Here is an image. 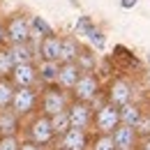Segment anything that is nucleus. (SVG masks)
<instances>
[{"label":"nucleus","mask_w":150,"mask_h":150,"mask_svg":"<svg viewBox=\"0 0 150 150\" xmlns=\"http://www.w3.org/2000/svg\"><path fill=\"white\" fill-rule=\"evenodd\" d=\"M60 150H62V148H60Z\"/></svg>","instance_id":"72a5a7b5"},{"label":"nucleus","mask_w":150,"mask_h":150,"mask_svg":"<svg viewBox=\"0 0 150 150\" xmlns=\"http://www.w3.org/2000/svg\"><path fill=\"white\" fill-rule=\"evenodd\" d=\"M90 150H118L113 134H95L90 141Z\"/></svg>","instance_id":"393cba45"},{"label":"nucleus","mask_w":150,"mask_h":150,"mask_svg":"<svg viewBox=\"0 0 150 150\" xmlns=\"http://www.w3.org/2000/svg\"><path fill=\"white\" fill-rule=\"evenodd\" d=\"M76 33H79L81 37H86L88 46H93L95 51H102L104 44H106L104 33L90 21V16H79V21H76Z\"/></svg>","instance_id":"9d476101"},{"label":"nucleus","mask_w":150,"mask_h":150,"mask_svg":"<svg viewBox=\"0 0 150 150\" xmlns=\"http://www.w3.org/2000/svg\"><path fill=\"white\" fill-rule=\"evenodd\" d=\"M21 141L16 139V134H7V136H0V150H19Z\"/></svg>","instance_id":"bb28decb"},{"label":"nucleus","mask_w":150,"mask_h":150,"mask_svg":"<svg viewBox=\"0 0 150 150\" xmlns=\"http://www.w3.org/2000/svg\"><path fill=\"white\" fill-rule=\"evenodd\" d=\"M79 76H81V67L76 62H60V72H58L56 86L62 88V90H67V93H72V88L76 86Z\"/></svg>","instance_id":"4468645a"},{"label":"nucleus","mask_w":150,"mask_h":150,"mask_svg":"<svg viewBox=\"0 0 150 150\" xmlns=\"http://www.w3.org/2000/svg\"><path fill=\"white\" fill-rule=\"evenodd\" d=\"M9 109H12L14 113H19L21 118L35 113L39 109V93L35 90V88H16Z\"/></svg>","instance_id":"0eeeda50"},{"label":"nucleus","mask_w":150,"mask_h":150,"mask_svg":"<svg viewBox=\"0 0 150 150\" xmlns=\"http://www.w3.org/2000/svg\"><path fill=\"white\" fill-rule=\"evenodd\" d=\"M5 35L9 44H21V42H30V19H25L23 14H14L5 23Z\"/></svg>","instance_id":"1a4fd4ad"},{"label":"nucleus","mask_w":150,"mask_h":150,"mask_svg":"<svg viewBox=\"0 0 150 150\" xmlns=\"http://www.w3.org/2000/svg\"><path fill=\"white\" fill-rule=\"evenodd\" d=\"M46 35H53V28L42 16H30V39L42 42V37H46Z\"/></svg>","instance_id":"4be33fe9"},{"label":"nucleus","mask_w":150,"mask_h":150,"mask_svg":"<svg viewBox=\"0 0 150 150\" xmlns=\"http://www.w3.org/2000/svg\"><path fill=\"white\" fill-rule=\"evenodd\" d=\"M9 56H12V62L14 65H23V62H33V56H35V49L30 46V42H21V44H9L7 46Z\"/></svg>","instance_id":"a211bd4d"},{"label":"nucleus","mask_w":150,"mask_h":150,"mask_svg":"<svg viewBox=\"0 0 150 150\" xmlns=\"http://www.w3.org/2000/svg\"><path fill=\"white\" fill-rule=\"evenodd\" d=\"M60 44H62V37H58L56 33L42 37L39 49H37L39 60H56V62H60Z\"/></svg>","instance_id":"2eb2a0df"},{"label":"nucleus","mask_w":150,"mask_h":150,"mask_svg":"<svg viewBox=\"0 0 150 150\" xmlns=\"http://www.w3.org/2000/svg\"><path fill=\"white\" fill-rule=\"evenodd\" d=\"M5 39H7V35H5V25L0 23V46L5 44Z\"/></svg>","instance_id":"2f4dec72"},{"label":"nucleus","mask_w":150,"mask_h":150,"mask_svg":"<svg viewBox=\"0 0 150 150\" xmlns=\"http://www.w3.org/2000/svg\"><path fill=\"white\" fill-rule=\"evenodd\" d=\"M143 111H146V106L132 99L125 106H120V122H122V125H129V127H136V122L141 120Z\"/></svg>","instance_id":"f3484780"},{"label":"nucleus","mask_w":150,"mask_h":150,"mask_svg":"<svg viewBox=\"0 0 150 150\" xmlns=\"http://www.w3.org/2000/svg\"><path fill=\"white\" fill-rule=\"evenodd\" d=\"M37 72H39V81L44 86H56L58 72H60V62H56V60H39Z\"/></svg>","instance_id":"aec40b11"},{"label":"nucleus","mask_w":150,"mask_h":150,"mask_svg":"<svg viewBox=\"0 0 150 150\" xmlns=\"http://www.w3.org/2000/svg\"><path fill=\"white\" fill-rule=\"evenodd\" d=\"M51 125H53V132H56V136L60 139L65 132L72 129V120H69V113L67 111H60L56 115H51Z\"/></svg>","instance_id":"5701e85b"},{"label":"nucleus","mask_w":150,"mask_h":150,"mask_svg":"<svg viewBox=\"0 0 150 150\" xmlns=\"http://www.w3.org/2000/svg\"><path fill=\"white\" fill-rule=\"evenodd\" d=\"M109 62L113 65V72H115V74H122V76L136 74V72H139V74H143V72H146V67L141 65V60L134 56L127 46H120V44L113 49Z\"/></svg>","instance_id":"39448f33"},{"label":"nucleus","mask_w":150,"mask_h":150,"mask_svg":"<svg viewBox=\"0 0 150 150\" xmlns=\"http://www.w3.org/2000/svg\"><path fill=\"white\" fill-rule=\"evenodd\" d=\"M90 134L88 129H79L72 127L69 132H65L60 136V148L62 150H90Z\"/></svg>","instance_id":"f8f14e48"},{"label":"nucleus","mask_w":150,"mask_h":150,"mask_svg":"<svg viewBox=\"0 0 150 150\" xmlns=\"http://www.w3.org/2000/svg\"><path fill=\"white\" fill-rule=\"evenodd\" d=\"M14 90H16V86L12 83V79H0V109H9L12 106Z\"/></svg>","instance_id":"b1692460"},{"label":"nucleus","mask_w":150,"mask_h":150,"mask_svg":"<svg viewBox=\"0 0 150 150\" xmlns=\"http://www.w3.org/2000/svg\"><path fill=\"white\" fill-rule=\"evenodd\" d=\"M81 46H83V44L76 37H72V35L62 37V44H60V62H76Z\"/></svg>","instance_id":"6ab92c4d"},{"label":"nucleus","mask_w":150,"mask_h":150,"mask_svg":"<svg viewBox=\"0 0 150 150\" xmlns=\"http://www.w3.org/2000/svg\"><path fill=\"white\" fill-rule=\"evenodd\" d=\"M25 134L30 141H35L39 146H49L53 139H56V132H53V125H51V118L39 113L35 115L28 125H25Z\"/></svg>","instance_id":"423d86ee"},{"label":"nucleus","mask_w":150,"mask_h":150,"mask_svg":"<svg viewBox=\"0 0 150 150\" xmlns=\"http://www.w3.org/2000/svg\"><path fill=\"white\" fill-rule=\"evenodd\" d=\"M14 69V62H12V56L7 49H0V79H9Z\"/></svg>","instance_id":"a878e982"},{"label":"nucleus","mask_w":150,"mask_h":150,"mask_svg":"<svg viewBox=\"0 0 150 150\" xmlns=\"http://www.w3.org/2000/svg\"><path fill=\"white\" fill-rule=\"evenodd\" d=\"M139 132L134 129V127H129V125H118L115 129H113V141H115V146H118V150H136V146H139Z\"/></svg>","instance_id":"ddd939ff"},{"label":"nucleus","mask_w":150,"mask_h":150,"mask_svg":"<svg viewBox=\"0 0 150 150\" xmlns=\"http://www.w3.org/2000/svg\"><path fill=\"white\" fill-rule=\"evenodd\" d=\"M148 67H150V56H148Z\"/></svg>","instance_id":"473e14b6"},{"label":"nucleus","mask_w":150,"mask_h":150,"mask_svg":"<svg viewBox=\"0 0 150 150\" xmlns=\"http://www.w3.org/2000/svg\"><path fill=\"white\" fill-rule=\"evenodd\" d=\"M67 113H69L72 127H79V129H90L93 127V120H95V106L93 104L72 99L69 106H67Z\"/></svg>","instance_id":"6e6552de"},{"label":"nucleus","mask_w":150,"mask_h":150,"mask_svg":"<svg viewBox=\"0 0 150 150\" xmlns=\"http://www.w3.org/2000/svg\"><path fill=\"white\" fill-rule=\"evenodd\" d=\"M136 150H150V136H141V139H139Z\"/></svg>","instance_id":"c756f323"},{"label":"nucleus","mask_w":150,"mask_h":150,"mask_svg":"<svg viewBox=\"0 0 150 150\" xmlns=\"http://www.w3.org/2000/svg\"><path fill=\"white\" fill-rule=\"evenodd\" d=\"M95 106V120L93 127L97 134H113V129L120 125V106L104 99V95L93 104Z\"/></svg>","instance_id":"f03ea898"},{"label":"nucleus","mask_w":150,"mask_h":150,"mask_svg":"<svg viewBox=\"0 0 150 150\" xmlns=\"http://www.w3.org/2000/svg\"><path fill=\"white\" fill-rule=\"evenodd\" d=\"M134 129L139 132V136H150V111L146 109L143 115H141V120L136 122V127Z\"/></svg>","instance_id":"cd10ccee"},{"label":"nucleus","mask_w":150,"mask_h":150,"mask_svg":"<svg viewBox=\"0 0 150 150\" xmlns=\"http://www.w3.org/2000/svg\"><path fill=\"white\" fill-rule=\"evenodd\" d=\"M134 83H132L129 76H122V74H113L106 83H104V88H102V95H104V99L106 102H111L115 106H125L127 102L134 99Z\"/></svg>","instance_id":"f257e3e1"},{"label":"nucleus","mask_w":150,"mask_h":150,"mask_svg":"<svg viewBox=\"0 0 150 150\" xmlns=\"http://www.w3.org/2000/svg\"><path fill=\"white\" fill-rule=\"evenodd\" d=\"M97 53H95L93 46H81L79 58H76V65L81 67V72H97Z\"/></svg>","instance_id":"412c9836"},{"label":"nucleus","mask_w":150,"mask_h":150,"mask_svg":"<svg viewBox=\"0 0 150 150\" xmlns=\"http://www.w3.org/2000/svg\"><path fill=\"white\" fill-rule=\"evenodd\" d=\"M19 150H42V146L35 143V141H30V139H25V141H21V148Z\"/></svg>","instance_id":"c85d7f7f"},{"label":"nucleus","mask_w":150,"mask_h":150,"mask_svg":"<svg viewBox=\"0 0 150 150\" xmlns=\"http://www.w3.org/2000/svg\"><path fill=\"white\" fill-rule=\"evenodd\" d=\"M69 102H72V95L67 90H62L58 86H46L39 95V113L51 118V115H56L60 111H67Z\"/></svg>","instance_id":"7ed1b4c3"},{"label":"nucleus","mask_w":150,"mask_h":150,"mask_svg":"<svg viewBox=\"0 0 150 150\" xmlns=\"http://www.w3.org/2000/svg\"><path fill=\"white\" fill-rule=\"evenodd\" d=\"M21 129V115L12 109H0V136L16 134Z\"/></svg>","instance_id":"dca6fc26"},{"label":"nucleus","mask_w":150,"mask_h":150,"mask_svg":"<svg viewBox=\"0 0 150 150\" xmlns=\"http://www.w3.org/2000/svg\"><path fill=\"white\" fill-rule=\"evenodd\" d=\"M136 2L139 0H120V7L122 9H132V7H136Z\"/></svg>","instance_id":"7c9ffc66"},{"label":"nucleus","mask_w":150,"mask_h":150,"mask_svg":"<svg viewBox=\"0 0 150 150\" xmlns=\"http://www.w3.org/2000/svg\"><path fill=\"white\" fill-rule=\"evenodd\" d=\"M102 81H99V74L97 72H81L76 86L72 88V99H79V102H88V104H95L99 97H102Z\"/></svg>","instance_id":"20e7f679"},{"label":"nucleus","mask_w":150,"mask_h":150,"mask_svg":"<svg viewBox=\"0 0 150 150\" xmlns=\"http://www.w3.org/2000/svg\"><path fill=\"white\" fill-rule=\"evenodd\" d=\"M12 83L16 88H35V83L39 81V72H37V65L33 62H23V65H14L12 69Z\"/></svg>","instance_id":"9b49d317"}]
</instances>
